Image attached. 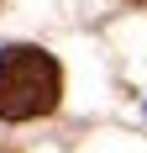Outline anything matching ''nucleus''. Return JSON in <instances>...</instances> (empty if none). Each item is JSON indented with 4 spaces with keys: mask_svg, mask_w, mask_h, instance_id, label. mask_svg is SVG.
Returning a JSON list of instances; mask_svg holds the SVG:
<instances>
[{
    "mask_svg": "<svg viewBox=\"0 0 147 153\" xmlns=\"http://www.w3.org/2000/svg\"><path fill=\"white\" fill-rule=\"evenodd\" d=\"M142 5H147V0H142Z\"/></svg>",
    "mask_w": 147,
    "mask_h": 153,
    "instance_id": "2",
    "label": "nucleus"
},
{
    "mask_svg": "<svg viewBox=\"0 0 147 153\" xmlns=\"http://www.w3.org/2000/svg\"><path fill=\"white\" fill-rule=\"evenodd\" d=\"M63 74L42 48H5L0 53V122H32L58 106Z\"/></svg>",
    "mask_w": 147,
    "mask_h": 153,
    "instance_id": "1",
    "label": "nucleus"
}]
</instances>
